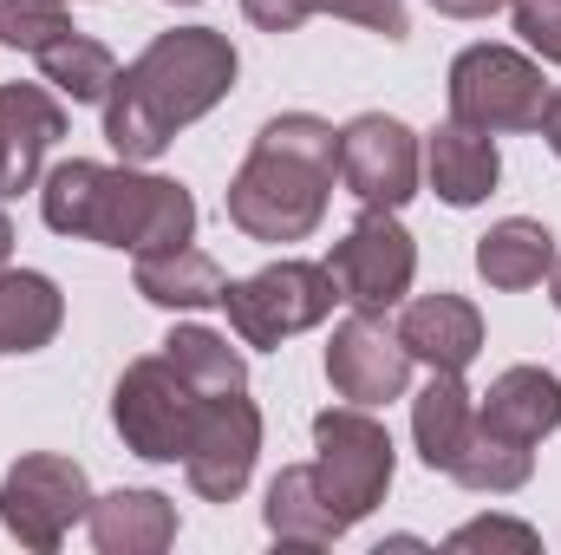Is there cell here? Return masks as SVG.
<instances>
[{"instance_id":"ba28073f","label":"cell","mask_w":561,"mask_h":555,"mask_svg":"<svg viewBox=\"0 0 561 555\" xmlns=\"http://www.w3.org/2000/svg\"><path fill=\"white\" fill-rule=\"evenodd\" d=\"M85 510H92V484L59 451H20L0 477V530L33 555L59 550L72 523H85Z\"/></svg>"},{"instance_id":"f1b7e54d","label":"cell","mask_w":561,"mask_h":555,"mask_svg":"<svg viewBox=\"0 0 561 555\" xmlns=\"http://www.w3.org/2000/svg\"><path fill=\"white\" fill-rule=\"evenodd\" d=\"M320 13H333V20H353V26H366V33L392 39V46L412 33V13H405V0H320Z\"/></svg>"},{"instance_id":"5b68a950","label":"cell","mask_w":561,"mask_h":555,"mask_svg":"<svg viewBox=\"0 0 561 555\" xmlns=\"http://www.w3.org/2000/svg\"><path fill=\"white\" fill-rule=\"evenodd\" d=\"M450 118L470 125V132H536L542 125V105H549V79H542V59L536 53H516V46H496V39H477L450 59Z\"/></svg>"},{"instance_id":"5bb4252c","label":"cell","mask_w":561,"mask_h":555,"mask_svg":"<svg viewBox=\"0 0 561 555\" xmlns=\"http://www.w3.org/2000/svg\"><path fill=\"white\" fill-rule=\"evenodd\" d=\"M399 340H405L412 366L463 373V366L483 353V314H477V301L437 287V294H419V301L399 307Z\"/></svg>"},{"instance_id":"ac0fdd59","label":"cell","mask_w":561,"mask_h":555,"mask_svg":"<svg viewBox=\"0 0 561 555\" xmlns=\"http://www.w3.org/2000/svg\"><path fill=\"white\" fill-rule=\"evenodd\" d=\"M138 294L150 307H170V314H203V307H222V262L209 256V249H196V242H176V249H144L138 269Z\"/></svg>"},{"instance_id":"7402d4cb","label":"cell","mask_w":561,"mask_h":555,"mask_svg":"<svg viewBox=\"0 0 561 555\" xmlns=\"http://www.w3.org/2000/svg\"><path fill=\"white\" fill-rule=\"evenodd\" d=\"M470 424H477V393L463 386V373H431L412 399V444L424 471H450Z\"/></svg>"},{"instance_id":"7a4b0ae2","label":"cell","mask_w":561,"mask_h":555,"mask_svg":"<svg viewBox=\"0 0 561 555\" xmlns=\"http://www.w3.org/2000/svg\"><path fill=\"white\" fill-rule=\"evenodd\" d=\"M39 216L53 236L99 242V249H176L196 242V196L176 177H150L138 163H92L66 157L39 177Z\"/></svg>"},{"instance_id":"cb8c5ba5","label":"cell","mask_w":561,"mask_h":555,"mask_svg":"<svg viewBox=\"0 0 561 555\" xmlns=\"http://www.w3.org/2000/svg\"><path fill=\"white\" fill-rule=\"evenodd\" d=\"M444 477H457L463 490H477V497H516L529 477H536V444H516V438H503L496 424H470V438H463V451H457V464L444 471Z\"/></svg>"},{"instance_id":"83f0119b","label":"cell","mask_w":561,"mask_h":555,"mask_svg":"<svg viewBox=\"0 0 561 555\" xmlns=\"http://www.w3.org/2000/svg\"><path fill=\"white\" fill-rule=\"evenodd\" d=\"M510 20L542 66H561V0H510Z\"/></svg>"},{"instance_id":"d6986e66","label":"cell","mask_w":561,"mask_h":555,"mask_svg":"<svg viewBox=\"0 0 561 555\" xmlns=\"http://www.w3.org/2000/svg\"><path fill=\"white\" fill-rule=\"evenodd\" d=\"M262 523L268 536L287 543V550H327L346 536V523L333 517V503L320 497V477L313 464H280L268 477V503H262Z\"/></svg>"},{"instance_id":"277c9868","label":"cell","mask_w":561,"mask_h":555,"mask_svg":"<svg viewBox=\"0 0 561 555\" xmlns=\"http://www.w3.org/2000/svg\"><path fill=\"white\" fill-rule=\"evenodd\" d=\"M392 471H399V444L373 418V406H327V412H313V477H320V497L333 503V517L346 530L366 523L386 503Z\"/></svg>"},{"instance_id":"3957f363","label":"cell","mask_w":561,"mask_h":555,"mask_svg":"<svg viewBox=\"0 0 561 555\" xmlns=\"http://www.w3.org/2000/svg\"><path fill=\"white\" fill-rule=\"evenodd\" d=\"M333 177H340V132L313 112H280L255 132L242 170L222 190V209L249 242L287 249L327 223Z\"/></svg>"},{"instance_id":"1f68e13d","label":"cell","mask_w":561,"mask_h":555,"mask_svg":"<svg viewBox=\"0 0 561 555\" xmlns=\"http://www.w3.org/2000/svg\"><path fill=\"white\" fill-rule=\"evenodd\" d=\"M542 138H549V150L561 157V86H549V105H542V125H536Z\"/></svg>"},{"instance_id":"836d02e7","label":"cell","mask_w":561,"mask_h":555,"mask_svg":"<svg viewBox=\"0 0 561 555\" xmlns=\"http://www.w3.org/2000/svg\"><path fill=\"white\" fill-rule=\"evenodd\" d=\"M549 301L561 307V256H556V269H549Z\"/></svg>"},{"instance_id":"9a60e30c","label":"cell","mask_w":561,"mask_h":555,"mask_svg":"<svg viewBox=\"0 0 561 555\" xmlns=\"http://www.w3.org/2000/svg\"><path fill=\"white\" fill-rule=\"evenodd\" d=\"M424 177H431L437 203L477 209V203L496 190V177H503V150H496L490 132H470V125L444 118V125L424 138Z\"/></svg>"},{"instance_id":"603a6c76","label":"cell","mask_w":561,"mask_h":555,"mask_svg":"<svg viewBox=\"0 0 561 555\" xmlns=\"http://www.w3.org/2000/svg\"><path fill=\"white\" fill-rule=\"evenodd\" d=\"M163 360H170L203 399H216V393H242V386H249V360H242V347H229V333H216V327H203V320H176V327L163 333Z\"/></svg>"},{"instance_id":"4316f807","label":"cell","mask_w":561,"mask_h":555,"mask_svg":"<svg viewBox=\"0 0 561 555\" xmlns=\"http://www.w3.org/2000/svg\"><path fill=\"white\" fill-rule=\"evenodd\" d=\"M444 550H523V555H536L542 550V536H536L529 523H516V517H477V523L450 530Z\"/></svg>"},{"instance_id":"f546056e","label":"cell","mask_w":561,"mask_h":555,"mask_svg":"<svg viewBox=\"0 0 561 555\" xmlns=\"http://www.w3.org/2000/svg\"><path fill=\"white\" fill-rule=\"evenodd\" d=\"M242 13L262 33H294V26H307L320 13V0H242Z\"/></svg>"},{"instance_id":"8fae6325","label":"cell","mask_w":561,"mask_h":555,"mask_svg":"<svg viewBox=\"0 0 561 555\" xmlns=\"http://www.w3.org/2000/svg\"><path fill=\"white\" fill-rule=\"evenodd\" d=\"M255 457H262V406L242 393H216L203 399L196 431H190V451H183V477L203 503H236L255 477Z\"/></svg>"},{"instance_id":"9c48e42d","label":"cell","mask_w":561,"mask_h":555,"mask_svg":"<svg viewBox=\"0 0 561 555\" xmlns=\"http://www.w3.org/2000/svg\"><path fill=\"white\" fill-rule=\"evenodd\" d=\"M327 275H333V287H340L346 307H359V314H392V307H405V294H412L419 242H412V229L399 223V209H359V223L333 242Z\"/></svg>"},{"instance_id":"4dcf8cb0","label":"cell","mask_w":561,"mask_h":555,"mask_svg":"<svg viewBox=\"0 0 561 555\" xmlns=\"http://www.w3.org/2000/svg\"><path fill=\"white\" fill-rule=\"evenodd\" d=\"M444 20H490L496 7H510V0H431Z\"/></svg>"},{"instance_id":"d4e9b609","label":"cell","mask_w":561,"mask_h":555,"mask_svg":"<svg viewBox=\"0 0 561 555\" xmlns=\"http://www.w3.org/2000/svg\"><path fill=\"white\" fill-rule=\"evenodd\" d=\"M39 59V79L59 92V99H72V105H105L112 99V86H118V59H112V46L105 39H92V33H66V39H53L46 53H33Z\"/></svg>"},{"instance_id":"4fadbf2b","label":"cell","mask_w":561,"mask_h":555,"mask_svg":"<svg viewBox=\"0 0 561 555\" xmlns=\"http://www.w3.org/2000/svg\"><path fill=\"white\" fill-rule=\"evenodd\" d=\"M66 138V105L53 86H0V203L39 190L46 150Z\"/></svg>"},{"instance_id":"e575fe53","label":"cell","mask_w":561,"mask_h":555,"mask_svg":"<svg viewBox=\"0 0 561 555\" xmlns=\"http://www.w3.org/2000/svg\"><path fill=\"white\" fill-rule=\"evenodd\" d=\"M170 7H196V0H170Z\"/></svg>"},{"instance_id":"d6a6232c","label":"cell","mask_w":561,"mask_h":555,"mask_svg":"<svg viewBox=\"0 0 561 555\" xmlns=\"http://www.w3.org/2000/svg\"><path fill=\"white\" fill-rule=\"evenodd\" d=\"M0 269H13V223H7V209H0Z\"/></svg>"},{"instance_id":"ffe728a7","label":"cell","mask_w":561,"mask_h":555,"mask_svg":"<svg viewBox=\"0 0 561 555\" xmlns=\"http://www.w3.org/2000/svg\"><path fill=\"white\" fill-rule=\"evenodd\" d=\"M556 269V236L536 223V216H503L477 236V275L490 281L496 294H523V287H542Z\"/></svg>"},{"instance_id":"44dd1931","label":"cell","mask_w":561,"mask_h":555,"mask_svg":"<svg viewBox=\"0 0 561 555\" xmlns=\"http://www.w3.org/2000/svg\"><path fill=\"white\" fill-rule=\"evenodd\" d=\"M66 327V294L39 269H0V360L7 353H39Z\"/></svg>"},{"instance_id":"e0dca14e","label":"cell","mask_w":561,"mask_h":555,"mask_svg":"<svg viewBox=\"0 0 561 555\" xmlns=\"http://www.w3.org/2000/svg\"><path fill=\"white\" fill-rule=\"evenodd\" d=\"M477 418L516 444H542L549 431H561V380L549 366H503L490 393H477Z\"/></svg>"},{"instance_id":"2e32d148","label":"cell","mask_w":561,"mask_h":555,"mask_svg":"<svg viewBox=\"0 0 561 555\" xmlns=\"http://www.w3.org/2000/svg\"><path fill=\"white\" fill-rule=\"evenodd\" d=\"M99 555H163L176 543V503L163 490H105L85 510Z\"/></svg>"},{"instance_id":"8992f818","label":"cell","mask_w":561,"mask_h":555,"mask_svg":"<svg viewBox=\"0 0 561 555\" xmlns=\"http://www.w3.org/2000/svg\"><path fill=\"white\" fill-rule=\"evenodd\" d=\"M222 307H229V327H236L242 347L275 353L280 340L313 333V327L340 307V287L327 275V262H294V256H280V262L255 269V275L229 281V287H222Z\"/></svg>"},{"instance_id":"30bf717a","label":"cell","mask_w":561,"mask_h":555,"mask_svg":"<svg viewBox=\"0 0 561 555\" xmlns=\"http://www.w3.org/2000/svg\"><path fill=\"white\" fill-rule=\"evenodd\" d=\"M340 183L359 209H405L424 183V144L392 112H359L340 125Z\"/></svg>"},{"instance_id":"7c38bea8","label":"cell","mask_w":561,"mask_h":555,"mask_svg":"<svg viewBox=\"0 0 561 555\" xmlns=\"http://www.w3.org/2000/svg\"><path fill=\"white\" fill-rule=\"evenodd\" d=\"M327 386L346 406H392L412 386V353L399 340V327H386V314H346L327 340Z\"/></svg>"},{"instance_id":"484cf974","label":"cell","mask_w":561,"mask_h":555,"mask_svg":"<svg viewBox=\"0 0 561 555\" xmlns=\"http://www.w3.org/2000/svg\"><path fill=\"white\" fill-rule=\"evenodd\" d=\"M72 33L66 0H0V46L13 53H46L53 39Z\"/></svg>"},{"instance_id":"6da1fadb","label":"cell","mask_w":561,"mask_h":555,"mask_svg":"<svg viewBox=\"0 0 561 555\" xmlns=\"http://www.w3.org/2000/svg\"><path fill=\"white\" fill-rule=\"evenodd\" d=\"M236 39L216 26H170L144 46L131 66H118V86L105 99V144L125 163L163 157L183 125L209 118L236 92Z\"/></svg>"},{"instance_id":"52a82bcc","label":"cell","mask_w":561,"mask_h":555,"mask_svg":"<svg viewBox=\"0 0 561 555\" xmlns=\"http://www.w3.org/2000/svg\"><path fill=\"white\" fill-rule=\"evenodd\" d=\"M203 412V393L163 360V353H144L118 373L112 386V424L125 438V451L144 464H183L190 451V431Z\"/></svg>"}]
</instances>
